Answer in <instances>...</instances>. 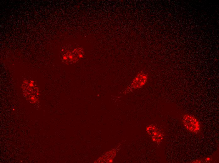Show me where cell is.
Segmentation results:
<instances>
[{
  "label": "cell",
  "mask_w": 219,
  "mask_h": 163,
  "mask_svg": "<svg viewBox=\"0 0 219 163\" xmlns=\"http://www.w3.org/2000/svg\"><path fill=\"white\" fill-rule=\"evenodd\" d=\"M182 122L184 127L192 133H196L200 130V125L199 122L193 116L188 114L184 115Z\"/></svg>",
  "instance_id": "cell-1"
},
{
  "label": "cell",
  "mask_w": 219,
  "mask_h": 163,
  "mask_svg": "<svg viewBox=\"0 0 219 163\" xmlns=\"http://www.w3.org/2000/svg\"><path fill=\"white\" fill-rule=\"evenodd\" d=\"M84 54L83 49L77 47L71 52L68 51L62 56V59L64 61L75 63L83 57Z\"/></svg>",
  "instance_id": "cell-2"
},
{
  "label": "cell",
  "mask_w": 219,
  "mask_h": 163,
  "mask_svg": "<svg viewBox=\"0 0 219 163\" xmlns=\"http://www.w3.org/2000/svg\"><path fill=\"white\" fill-rule=\"evenodd\" d=\"M148 130L149 134L153 135L152 139L154 141L159 142L162 139V134L155 127L153 126H149Z\"/></svg>",
  "instance_id": "cell-3"
}]
</instances>
